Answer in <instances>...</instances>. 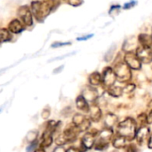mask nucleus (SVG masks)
<instances>
[{
    "label": "nucleus",
    "instance_id": "obj_1",
    "mask_svg": "<svg viewBox=\"0 0 152 152\" xmlns=\"http://www.w3.org/2000/svg\"><path fill=\"white\" fill-rule=\"evenodd\" d=\"M56 7V0H43L33 1L30 4L32 15L37 21H43L50 12Z\"/></svg>",
    "mask_w": 152,
    "mask_h": 152
},
{
    "label": "nucleus",
    "instance_id": "obj_2",
    "mask_svg": "<svg viewBox=\"0 0 152 152\" xmlns=\"http://www.w3.org/2000/svg\"><path fill=\"white\" fill-rule=\"evenodd\" d=\"M118 134L128 140H133L136 134V123L131 118H127L118 125Z\"/></svg>",
    "mask_w": 152,
    "mask_h": 152
},
{
    "label": "nucleus",
    "instance_id": "obj_3",
    "mask_svg": "<svg viewBox=\"0 0 152 152\" xmlns=\"http://www.w3.org/2000/svg\"><path fill=\"white\" fill-rule=\"evenodd\" d=\"M61 122H55L53 120L48 122L42 136H41V148L42 149H45L48 148L52 145L53 142V134L56 131L57 126L60 124Z\"/></svg>",
    "mask_w": 152,
    "mask_h": 152
},
{
    "label": "nucleus",
    "instance_id": "obj_4",
    "mask_svg": "<svg viewBox=\"0 0 152 152\" xmlns=\"http://www.w3.org/2000/svg\"><path fill=\"white\" fill-rule=\"evenodd\" d=\"M113 70L119 82H128L132 78V70L125 61H118L114 65Z\"/></svg>",
    "mask_w": 152,
    "mask_h": 152
},
{
    "label": "nucleus",
    "instance_id": "obj_5",
    "mask_svg": "<svg viewBox=\"0 0 152 152\" xmlns=\"http://www.w3.org/2000/svg\"><path fill=\"white\" fill-rule=\"evenodd\" d=\"M113 131L111 128H105L102 130L98 137V140L96 141L95 145V150L97 151H104L108 148L109 142L112 138Z\"/></svg>",
    "mask_w": 152,
    "mask_h": 152
},
{
    "label": "nucleus",
    "instance_id": "obj_6",
    "mask_svg": "<svg viewBox=\"0 0 152 152\" xmlns=\"http://www.w3.org/2000/svg\"><path fill=\"white\" fill-rule=\"evenodd\" d=\"M135 54L142 63L150 64L152 62V49L151 46L138 45Z\"/></svg>",
    "mask_w": 152,
    "mask_h": 152
},
{
    "label": "nucleus",
    "instance_id": "obj_7",
    "mask_svg": "<svg viewBox=\"0 0 152 152\" xmlns=\"http://www.w3.org/2000/svg\"><path fill=\"white\" fill-rule=\"evenodd\" d=\"M17 14L20 18V20L22 21L23 24L26 26H32L33 20H32V13L30 11V8L28 5H21L17 10Z\"/></svg>",
    "mask_w": 152,
    "mask_h": 152
},
{
    "label": "nucleus",
    "instance_id": "obj_8",
    "mask_svg": "<svg viewBox=\"0 0 152 152\" xmlns=\"http://www.w3.org/2000/svg\"><path fill=\"white\" fill-rule=\"evenodd\" d=\"M116 80H117V77L115 75L113 69L110 67H106L103 69L102 75V83L103 84V86L105 87L110 88L112 86H114Z\"/></svg>",
    "mask_w": 152,
    "mask_h": 152
},
{
    "label": "nucleus",
    "instance_id": "obj_9",
    "mask_svg": "<svg viewBox=\"0 0 152 152\" xmlns=\"http://www.w3.org/2000/svg\"><path fill=\"white\" fill-rule=\"evenodd\" d=\"M80 133H81L80 130L73 123H71V124H69V125H68L66 126V128L64 129V131L62 133V135H63V137L65 138V140H66V142L68 143V142H75L77 139Z\"/></svg>",
    "mask_w": 152,
    "mask_h": 152
},
{
    "label": "nucleus",
    "instance_id": "obj_10",
    "mask_svg": "<svg viewBox=\"0 0 152 152\" xmlns=\"http://www.w3.org/2000/svg\"><path fill=\"white\" fill-rule=\"evenodd\" d=\"M124 61L127 64V66L131 69L139 70L142 68V62L138 59L135 53L133 52H126L124 55Z\"/></svg>",
    "mask_w": 152,
    "mask_h": 152
},
{
    "label": "nucleus",
    "instance_id": "obj_11",
    "mask_svg": "<svg viewBox=\"0 0 152 152\" xmlns=\"http://www.w3.org/2000/svg\"><path fill=\"white\" fill-rule=\"evenodd\" d=\"M72 123L80 130V132H86L90 127V119L86 118L82 114H76L72 118Z\"/></svg>",
    "mask_w": 152,
    "mask_h": 152
},
{
    "label": "nucleus",
    "instance_id": "obj_12",
    "mask_svg": "<svg viewBox=\"0 0 152 152\" xmlns=\"http://www.w3.org/2000/svg\"><path fill=\"white\" fill-rule=\"evenodd\" d=\"M97 133L94 132H87L82 138L81 140V145L83 148V151H87L90 150L94 147L95 144V136Z\"/></svg>",
    "mask_w": 152,
    "mask_h": 152
},
{
    "label": "nucleus",
    "instance_id": "obj_13",
    "mask_svg": "<svg viewBox=\"0 0 152 152\" xmlns=\"http://www.w3.org/2000/svg\"><path fill=\"white\" fill-rule=\"evenodd\" d=\"M83 97L89 102H95L98 98V92L93 86H86L84 88L82 93Z\"/></svg>",
    "mask_w": 152,
    "mask_h": 152
},
{
    "label": "nucleus",
    "instance_id": "obj_14",
    "mask_svg": "<svg viewBox=\"0 0 152 152\" xmlns=\"http://www.w3.org/2000/svg\"><path fill=\"white\" fill-rule=\"evenodd\" d=\"M8 29L11 33L20 34L24 30V27L21 21L18 19H12L8 24Z\"/></svg>",
    "mask_w": 152,
    "mask_h": 152
},
{
    "label": "nucleus",
    "instance_id": "obj_15",
    "mask_svg": "<svg viewBox=\"0 0 152 152\" xmlns=\"http://www.w3.org/2000/svg\"><path fill=\"white\" fill-rule=\"evenodd\" d=\"M76 106L77 108V110H79L82 112L85 113H88L90 110V106L88 102L83 97V95H79L78 97H77L76 99Z\"/></svg>",
    "mask_w": 152,
    "mask_h": 152
},
{
    "label": "nucleus",
    "instance_id": "obj_16",
    "mask_svg": "<svg viewBox=\"0 0 152 152\" xmlns=\"http://www.w3.org/2000/svg\"><path fill=\"white\" fill-rule=\"evenodd\" d=\"M88 113L90 115V120L93 122H99L102 118V110L96 104H94L92 107H90Z\"/></svg>",
    "mask_w": 152,
    "mask_h": 152
},
{
    "label": "nucleus",
    "instance_id": "obj_17",
    "mask_svg": "<svg viewBox=\"0 0 152 152\" xmlns=\"http://www.w3.org/2000/svg\"><path fill=\"white\" fill-rule=\"evenodd\" d=\"M149 134H150V130H149V128L146 127V126H142L137 131V133H136V134H135V136H136V138H137V142H138L140 144H142L143 142H145V141L148 139Z\"/></svg>",
    "mask_w": 152,
    "mask_h": 152
},
{
    "label": "nucleus",
    "instance_id": "obj_18",
    "mask_svg": "<svg viewBox=\"0 0 152 152\" xmlns=\"http://www.w3.org/2000/svg\"><path fill=\"white\" fill-rule=\"evenodd\" d=\"M138 43L140 45H144V46H151L152 45V37L151 35L145 34V33H141L139 34L137 37Z\"/></svg>",
    "mask_w": 152,
    "mask_h": 152
},
{
    "label": "nucleus",
    "instance_id": "obj_19",
    "mask_svg": "<svg viewBox=\"0 0 152 152\" xmlns=\"http://www.w3.org/2000/svg\"><path fill=\"white\" fill-rule=\"evenodd\" d=\"M88 81L91 86H98L102 84V75L97 71L93 72L92 74L89 75Z\"/></svg>",
    "mask_w": 152,
    "mask_h": 152
},
{
    "label": "nucleus",
    "instance_id": "obj_20",
    "mask_svg": "<svg viewBox=\"0 0 152 152\" xmlns=\"http://www.w3.org/2000/svg\"><path fill=\"white\" fill-rule=\"evenodd\" d=\"M12 39V35L8 28H0V43L9 42Z\"/></svg>",
    "mask_w": 152,
    "mask_h": 152
},
{
    "label": "nucleus",
    "instance_id": "obj_21",
    "mask_svg": "<svg viewBox=\"0 0 152 152\" xmlns=\"http://www.w3.org/2000/svg\"><path fill=\"white\" fill-rule=\"evenodd\" d=\"M104 123H105V126L107 128H112L118 123V117L110 113V114L106 115V117L104 118Z\"/></svg>",
    "mask_w": 152,
    "mask_h": 152
},
{
    "label": "nucleus",
    "instance_id": "obj_22",
    "mask_svg": "<svg viewBox=\"0 0 152 152\" xmlns=\"http://www.w3.org/2000/svg\"><path fill=\"white\" fill-rule=\"evenodd\" d=\"M113 146L117 149H123L126 146V138L123 136H117L113 140Z\"/></svg>",
    "mask_w": 152,
    "mask_h": 152
},
{
    "label": "nucleus",
    "instance_id": "obj_23",
    "mask_svg": "<svg viewBox=\"0 0 152 152\" xmlns=\"http://www.w3.org/2000/svg\"><path fill=\"white\" fill-rule=\"evenodd\" d=\"M108 92H109V94H110L111 96H113V97H119V96H121L122 94H123V89H122L121 87L112 86L111 87L109 88Z\"/></svg>",
    "mask_w": 152,
    "mask_h": 152
},
{
    "label": "nucleus",
    "instance_id": "obj_24",
    "mask_svg": "<svg viewBox=\"0 0 152 152\" xmlns=\"http://www.w3.org/2000/svg\"><path fill=\"white\" fill-rule=\"evenodd\" d=\"M116 50H117V45L114 44V45L108 50V52L106 53V54H105V56H104L105 61H110L113 59L114 54H115V53H116Z\"/></svg>",
    "mask_w": 152,
    "mask_h": 152
},
{
    "label": "nucleus",
    "instance_id": "obj_25",
    "mask_svg": "<svg viewBox=\"0 0 152 152\" xmlns=\"http://www.w3.org/2000/svg\"><path fill=\"white\" fill-rule=\"evenodd\" d=\"M55 143H56V145H58L59 147H61L62 145L66 144V143H67V142H66L65 138L63 137V135H62V134H61V135H59V136L56 138V140H55Z\"/></svg>",
    "mask_w": 152,
    "mask_h": 152
},
{
    "label": "nucleus",
    "instance_id": "obj_26",
    "mask_svg": "<svg viewBox=\"0 0 152 152\" xmlns=\"http://www.w3.org/2000/svg\"><path fill=\"white\" fill-rule=\"evenodd\" d=\"M37 140H34L30 145H28L26 149V152H35L36 151V148H37Z\"/></svg>",
    "mask_w": 152,
    "mask_h": 152
},
{
    "label": "nucleus",
    "instance_id": "obj_27",
    "mask_svg": "<svg viewBox=\"0 0 152 152\" xmlns=\"http://www.w3.org/2000/svg\"><path fill=\"white\" fill-rule=\"evenodd\" d=\"M135 89V85L134 84H127L126 86V87H124L123 89V93H126V94H130L132 93L134 90Z\"/></svg>",
    "mask_w": 152,
    "mask_h": 152
},
{
    "label": "nucleus",
    "instance_id": "obj_28",
    "mask_svg": "<svg viewBox=\"0 0 152 152\" xmlns=\"http://www.w3.org/2000/svg\"><path fill=\"white\" fill-rule=\"evenodd\" d=\"M136 4H137V2H136V1H134V0H131L130 2H127V3H126V4H124L123 9H125V10L131 9V8L134 7V6L136 5Z\"/></svg>",
    "mask_w": 152,
    "mask_h": 152
},
{
    "label": "nucleus",
    "instance_id": "obj_29",
    "mask_svg": "<svg viewBox=\"0 0 152 152\" xmlns=\"http://www.w3.org/2000/svg\"><path fill=\"white\" fill-rule=\"evenodd\" d=\"M67 2H68L69 4H70L72 6H75V7L79 6V5H81L83 4V0H67Z\"/></svg>",
    "mask_w": 152,
    "mask_h": 152
},
{
    "label": "nucleus",
    "instance_id": "obj_30",
    "mask_svg": "<svg viewBox=\"0 0 152 152\" xmlns=\"http://www.w3.org/2000/svg\"><path fill=\"white\" fill-rule=\"evenodd\" d=\"M71 43L70 42H65V43H60V42H55L52 45L53 48H56V47H61V46H64V45H69Z\"/></svg>",
    "mask_w": 152,
    "mask_h": 152
},
{
    "label": "nucleus",
    "instance_id": "obj_31",
    "mask_svg": "<svg viewBox=\"0 0 152 152\" xmlns=\"http://www.w3.org/2000/svg\"><path fill=\"white\" fill-rule=\"evenodd\" d=\"M94 34H89L87 36H84V37H77V41H84V40H87V39H90L91 37H93Z\"/></svg>",
    "mask_w": 152,
    "mask_h": 152
},
{
    "label": "nucleus",
    "instance_id": "obj_32",
    "mask_svg": "<svg viewBox=\"0 0 152 152\" xmlns=\"http://www.w3.org/2000/svg\"><path fill=\"white\" fill-rule=\"evenodd\" d=\"M83 151L81 149H78L77 147H70L68 150H66L65 152H82Z\"/></svg>",
    "mask_w": 152,
    "mask_h": 152
},
{
    "label": "nucleus",
    "instance_id": "obj_33",
    "mask_svg": "<svg viewBox=\"0 0 152 152\" xmlns=\"http://www.w3.org/2000/svg\"><path fill=\"white\" fill-rule=\"evenodd\" d=\"M50 116V110H44L42 112V118L44 119H46Z\"/></svg>",
    "mask_w": 152,
    "mask_h": 152
},
{
    "label": "nucleus",
    "instance_id": "obj_34",
    "mask_svg": "<svg viewBox=\"0 0 152 152\" xmlns=\"http://www.w3.org/2000/svg\"><path fill=\"white\" fill-rule=\"evenodd\" d=\"M126 152H137V149L134 144H131L127 147L126 149Z\"/></svg>",
    "mask_w": 152,
    "mask_h": 152
},
{
    "label": "nucleus",
    "instance_id": "obj_35",
    "mask_svg": "<svg viewBox=\"0 0 152 152\" xmlns=\"http://www.w3.org/2000/svg\"><path fill=\"white\" fill-rule=\"evenodd\" d=\"M147 123L148 124H152V110L151 111L150 115L147 117Z\"/></svg>",
    "mask_w": 152,
    "mask_h": 152
},
{
    "label": "nucleus",
    "instance_id": "obj_36",
    "mask_svg": "<svg viewBox=\"0 0 152 152\" xmlns=\"http://www.w3.org/2000/svg\"><path fill=\"white\" fill-rule=\"evenodd\" d=\"M148 147L150 149H152V135L149 138V142H148Z\"/></svg>",
    "mask_w": 152,
    "mask_h": 152
},
{
    "label": "nucleus",
    "instance_id": "obj_37",
    "mask_svg": "<svg viewBox=\"0 0 152 152\" xmlns=\"http://www.w3.org/2000/svg\"><path fill=\"white\" fill-rule=\"evenodd\" d=\"M54 152H65V150L63 149V148H61V147H59V148H57Z\"/></svg>",
    "mask_w": 152,
    "mask_h": 152
},
{
    "label": "nucleus",
    "instance_id": "obj_38",
    "mask_svg": "<svg viewBox=\"0 0 152 152\" xmlns=\"http://www.w3.org/2000/svg\"><path fill=\"white\" fill-rule=\"evenodd\" d=\"M35 152H45V150H44V149H42V148H41V149H38L37 151H35Z\"/></svg>",
    "mask_w": 152,
    "mask_h": 152
},
{
    "label": "nucleus",
    "instance_id": "obj_39",
    "mask_svg": "<svg viewBox=\"0 0 152 152\" xmlns=\"http://www.w3.org/2000/svg\"><path fill=\"white\" fill-rule=\"evenodd\" d=\"M151 63H152V62H151ZM151 68H152V65H151Z\"/></svg>",
    "mask_w": 152,
    "mask_h": 152
},
{
    "label": "nucleus",
    "instance_id": "obj_40",
    "mask_svg": "<svg viewBox=\"0 0 152 152\" xmlns=\"http://www.w3.org/2000/svg\"><path fill=\"white\" fill-rule=\"evenodd\" d=\"M151 49H152V45H151Z\"/></svg>",
    "mask_w": 152,
    "mask_h": 152
},
{
    "label": "nucleus",
    "instance_id": "obj_41",
    "mask_svg": "<svg viewBox=\"0 0 152 152\" xmlns=\"http://www.w3.org/2000/svg\"><path fill=\"white\" fill-rule=\"evenodd\" d=\"M0 111H1V110H0Z\"/></svg>",
    "mask_w": 152,
    "mask_h": 152
}]
</instances>
